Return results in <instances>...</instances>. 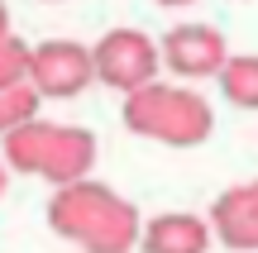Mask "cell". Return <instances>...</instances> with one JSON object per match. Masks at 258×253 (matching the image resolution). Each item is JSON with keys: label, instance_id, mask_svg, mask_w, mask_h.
Returning a JSON list of instances; mask_svg holds the SVG:
<instances>
[{"label": "cell", "instance_id": "7", "mask_svg": "<svg viewBox=\"0 0 258 253\" xmlns=\"http://www.w3.org/2000/svg\"><path fill=\"white\" fill-rule=\"evenodd\" d=\"M206 225H211V239L230 253H258V206L249 182L244 187H230L211 201L206 210Z\"/></svg>", "mask_w": 258, "mask_h": 253}, {"label": "cell", "instance_id": "3", "mask_svg": "<svg viewBox=\"0 0 258 253\" xmlns=\"http://www.w3.org/2000/svg\"><path fill=\"white\" fill-rule=\"evenodd\" d=\"M124 129L148 143H167V148H201L215 134V110L196 86L186 81H158L139 86L124 96Z\"/></svg>", "mask_w": 258, "mask_h": 253}, {"label": "cell", "instance_id": "9", "mask_svg": "<svg viewBox=\"0 0 258 253\" xmlns=\"http://www.w3.org/2000/svg\"><path fill=\"white\" fill-rule=\"evenodd\" d=\"M215 86L230 105L239 110H258V53H230L225 67L215 72Z\"/></svg>", "mask_w": 258, "mask_h": 253}, {"label": "cell", "instance_id": "12", "mask_svg": "<svg viewBox=\"0 0 258 253\" xmlns=\"http://www.w3.org/2000/svg\"><path fill=\"white\" fill-rule=\"evenodd\" d=\"M5 34H10V5L0 0V38H5Z\"/></svg>", "mask_w": 258, "mask_h": 253}, {"label": "cell", "instance_id": "5", "mask_svg": "<svg viewBox=\"0 0 258 253\" xmlns=\"http://www.w3.org/2000/svg\"><path fill=\"white\" fill-rule=\"evenodd\" d=\"M24 81L38 91V101H72L86 86H96L91 72V48L77 38H48V43L29 48Z\"/></svg>", "mask_w": 258, "mask_h": 253}, {"label": "cell", "instance_id": "8", "mask_svg": "<svg viewBox=\"0 0 258 253\" xmlns=\"http://www.w3.org/2000/svg\"><path fill=\"white\" fill-rule=\"evenodd\" d=\"M211 225L196 210H163V215L139 225L134 253H211Z\"/></svg>", "mask_w": 258, "mask_h": 253}, {"label": "cell", "instance_id": "14", "mask_svg": "<svg viewBox=\"0 0 258 253\" xmlns=\"http://www.w3.org/2000/svg\"><path fill=\"white\" fill-rule=\"evenodd\" d=\"M158 5H167V10H182V5H191V0H158Z\"/></svg>", "mask_w": 258, "mask_h": 253}, {"label": "cell", "instance_id": "13", "mask_svg": "<svg viewBox=\"0 0 258 253\" xmlns=\"http://www.w3.org/2000/svg\"><path fill=\"white\" fill-rule=\"evenodd\" d=\"M10 191V167H5V158H0V196Z\"/></svg>", "mask_w": 258, "mask_h": 253}, {"label": "cell", "instance_id": "4", "mask_svg": "<svg viewBox=\"0 0 258 253\" xmlns=\"http://www.w3.org/2000/svg\"><path fill=\"white\" fill-rule=\"evenodd\" d=\"M91 72H96L101 86H110V91H120V96L158 81V76H163V62H158L153 34H144V29H134V24L101 34L91 43Z\"/></svg>", "mask_w": 258, "mask_h": 253}, {"label": "cell", "instance_id": "11", "mask_svg": "<svg viewBox=\"0 0 258 253\" xmlns=\"http://www.w3.org/2000/svg\"><path fill=\"white\" fill-rule=\"evenodd\" d=\"M24 67H29V43L15 38V34H5L0 38V91L24 81Z\"/></svg>", "mask_w": 258, "mask_h": 253}, {"label": "cell", "instance_id": "2", "mask_svg": "<svg viewBox=\"0 0 258 253\" xmlns=\"http://www.w3.org/2000/svg\"><path fill=\"white\" fill-rule=\"evenodd\" d=\"M96 134L86 124H57V120H24L0 139V158L19 177H38L48 187H67V182L91 177L96 167Z\"/></svg>", "mask_w": 258, "mask_h": 253}, {"label": "cell", "instance_id": "6", "mask_svg": "<svg viewBox=\"0 0 258 253\" xmlns=\"http://www.w3.org/2000/svg\"><path fill=\"white\" fill-rule=\"evenodd\" d=\"M225 57H230L225 34L215 24H201V19H182V24H172L158 38V62H163V72H172V81H186V86L215 76L225 67Z\"/></svg>", "mask_w": 258, "mask_h": 253}, {"label": "cell", "instance_id": "10", "mask_svg": "<svg viewBox=\"0 0 258 253\" xmlns=\"http://www.w3.org/2000/svg\"><path fill=\"white\" fill-rule=\"evenodd\" d=\"M38 91L29 81H19V86H5V91H0V139H5L10 129H19V124L24 120H34L38 115Z\"/></svg>", "mask_w": 258, "mask_h": 253}, {"label": "cell", "instance_id": "1", "mask_svg": "<svg viewBox=\"0 0 258 253\" xmlns=\"http://www.w3.org/2000/svg\"><path fill=\"white\" fill-rule=\"evenodd\" d=\"M139 206L96 177L53 187L48 196V229L82 253H134L139 248Z\"/></svg>", "mask_w": 258, "mask_h": 253}, {"label": "cell", "instance_id": "15", "mask_svg": "<svg viewBox=\"0 0 258 253\" xmlns=\"http://www.w3.org/2000/svg\"><path fill=\"white\" fill-rule=\"evenodd\" d=\"M249 191H253V206H258V177H253V182H249Z\"/></svg>", "mask_w": 258, "mask_h": 253}, {"label": "cell", "instance_id": "16", "mask_svg": "<svg viewBox=\"0 0 258 253\" xmlns=\"http://www.w3.org/2000/svg\"><path fill=\"white\" fill-rule=\"evenodd\" d=\"M48 5H57V0H48Z\"/></svg>", "mask_w": 258, "mask_h": 253}]
</instances>
